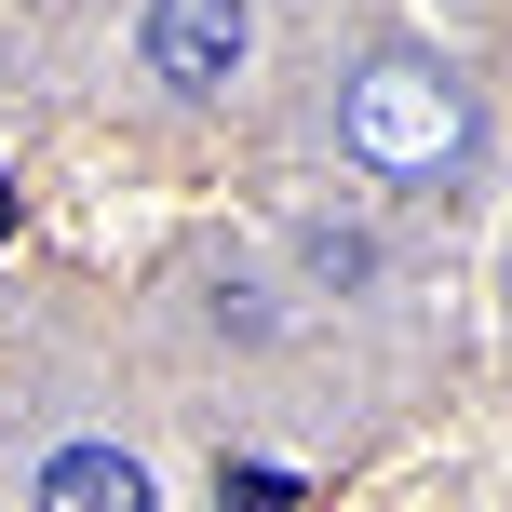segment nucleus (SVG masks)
<instances>
[{
  "mask_svg": "<svg viewBox=\"0 0 512 512\" xmlns=\"http://www.w3.org/2000/svg\"><path fill=\"white\" fill-rule=\"evenodd\" d=\"M0 243H14V162H0Z\"/></svg>",
  "mask_w": 512,
  "mask_h": 512,
  "instance_id": "nucleus-6",
  "label": "nucleus"
},
{
  "mask_svg": "<svg viewBox=\"0 0 512 512\" xmlns=\"http://www.w3.org/2000/svg\"><path fill=\"white\" fill-rule=\"evenodd\" d=\"M149 81H176V95H230V68H243V41H256V14L243 0H149Z\"/></svg>",
  "mask_w": 512,
  "mask_h": 512,
  "instance_id": "nucleus-2",
  "label": "nucleus"
},
{
  "mask_svg": "<svg viewBox=\"0 0 512 512\" xmlns=\"http://www.w3.org/2000/svg\"><path fill=\"white\" fill-rule=\"evenodd\" d=\"M310 270H324V283H364L378 256H364V230H310Z\"/></svg>",
  "mask_w": 512,
  "mask_h": 512,
  "instance_id": "nucleus-4",
  "label": "nucleus"
},
{
  "mask_svg": "<svg viewBox=\"0 0 512 512\" xmlns=\"http://www.w3.org/2000/svg\"><path fill=\"white\" fill-rule=\"evenodd\" d=\"M459 135H472V108L445 68H364L351 81V162H378V176H445Z\"/></svg>",
  "mask_w": 512,
  "mask_h": 512,
  "instance_id": "nucleus-1",
  "label": "nucleus"
},
{
  "mask_svg": "<svg viewBox=\"0 0 512 512\" xmlns=\"http://www.w3.org/2000/svg\"><path fill=\"white\" fill-rule=\"evenodd\" d=\"M216 486H230V499H297V472H283V459H230Z\"/></svg>",
  "mask_w": 512,
  "mask_h": 512,
  "instance_id": "nucleus-5",
  "label": "nucleus"
},
{
  "mask_svg": "<svg viewBox=\"0 0 512 512\" xmlns=\"http://www.w3.org/2000/svg\"><path fill=\"white\" fill-rule=\"evenodd\" d=\"M41 499L54 512H149V472L122 445H68V459H41Z\"/></svg>",
  "mask_w": 512,
  "mask_h": 512,
  "instance_id": "nucleus-3",
  "label": "nucleus"
}]
</instances>
